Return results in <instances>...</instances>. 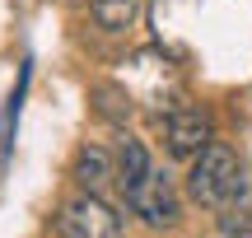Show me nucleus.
Segmentation results:
<instances>
[{
	"label": "nucleus",
	"instance_id": "nucleus-7",
	"mask_svg": "<svg viewBox=\"0 0 252 238\" xmlns=\"http://www.w3.org/2000/svg\"><path fill=\"white\" fill-rule=\"evenodd\" d=\"M150 149H145V140H135V136H122V145H117V187H131L135 178H145L150 173Z\"/></svg>",
	"mask_w": 252,
	"mask_h": 238
},
{
	"label": "nucleus",
	"instance_id": "nucleus-4",
	"mask_svg": "<svg viewBox=\"0 0 252 238\" xmlns=\"http://www.w3.org/2000/svg\"><path fill=\"white\" fill-rule=\"evenodd\" d=\"M163 140H168V154H173V159H196L201 149L215 140V126H210L206 112L182 108V112H173V117H168V126H163Z\"/></svg>",
	"mask_w": 252,
	"mask_h": 238
},
{
	"label": "nucleus",
	"instance_id": "nucleus-3",
	"mask_svg": "<svg viewBox=\"0 0 252 238\" xmlns=\"http://www.w3.org/2000/svg\"><path fill=\"white\" fill-rule=\"evenodd\" d=\"M56 234L61 238H122V215L98 192H75L56 210Z\"/></svg>",
	"mask_w": 252,
	"mask_h": 238
},
{
	"label": "nucleus",
	"instance_id": "nucleus-9",
	"mask_svg": "<svg viewBox=\"0 0 252 238\" xmlns=\"http://www.w3.org/2000/svg\"><path fill=\"white\" fill-rule=\"evenodd\" d=\"M220 238H252V215L238 210H220Z\"/></svg>",
	"mask_w": 252,
	"mask_h": 238
},
{
	"label": "nucleus",
	"instance_id": "nucleus-5",
	"mask_svg": "<svg viewBox=\"0 0 252 238\" xmlns=\"http://www.w3.org/2000/svg\"><path fill=\"white\" fill-rule=\"evenodd\" d=\"M70 178H75V187H80V192H98V196H103L112 182H117V159H112L103 145H84L80 154H75Z\"/></svg>",
	"mask_w": 252,
	"mask_h": 238
},
{
	"label": "nucleus",
	"instance_id": "nucleus-8",
	"mask_svg": "<svg viewBox=\"0 0 252 238\" xmlns=\"http://www.w3.org/2000/svg\"><path fill=\"white\" fill-rule=\"evenodd\" d=\"M89 98L98 103V112H103L108 121H117V126L131 117V98H126L117 84H94V89H89Z\"/></svg>",
	"mask_w": 252,
	"mask_h": 238
},
{
	"label": "nucleus",
	"instance_id": "nucleus-1",
	"mask_svg": "<svg viewBox=\"0 0 252 238\" xmlns=\"http://www.w3.org/2000/svg\"><path fill=\"white\" fill-rule=\"evenodd\" d=\"M243 168H238V154L224 145V140H210L196 159H191L187 173V196L206 210H234L243 206Z\"/></svg>",
	"mask_w": 252,
	"mask_h": 238
},
{
	"label": "nucleus",
	"instance_id": "nucleus-6",
	"mask_svg": "<svg viewBox=\"0 0 252 238\" xmlns=\"http://www.w3.org/2000/svg\"><path fill=\"white\" fill-rule=\"evenodd\" d=\"M89 14L103 33H126L140 14V0H89Z\"/></svg>",
	"mask_w": 252,
	"mask_h": 238
},
{
	"label": "nucleus",
	"instance_id": "nucleus-2",
	"mask_svg": "<svg viewBox=\"0 0 252 238\" xmlns=\"http://www.w3.org/2000/svg\"><path fill=\"white\" fill-rule=\"evenodd\" d=\"M122 201H126V210L140 224H150V229H173L178 215H182V201H178V192H173V182L154 164H150L145 178H135L131 187H122Z\"/></svg>",
	"mask_w": 252,
	"mask_h": 238
}]
</instances>
